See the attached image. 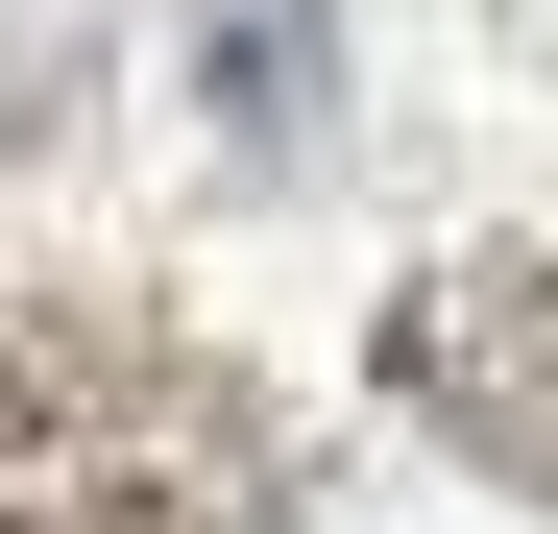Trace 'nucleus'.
I'll return each mask as SVG.
<instances>
[{
    "label": "nucleus",
    "instance_id": "obj_1",
    "mask_svg": "<svg viewBox=\"0 0 558 534\" xmlns=\"http://www.w3.org/2000/svg\"><path fill=\"white\" fill-rule=\"evenodd\" d=\"M0 534H292V413L219 340L0 292Z\"/></svg>",
    "mask_w": 558,
    "mask_h": 534
},
{
    "label": "nucleus",
    "instance_id": "obj_2",
    "mask_svg": "<svg viewBox=\"0 0 558 534\" xmlns=\"http://www.w3.org/2000/svg\"><path fill=\"white\" fill-rule=\"evenodd\" d=\"M389 413L437 462H486L510 510H558V243H437L389 292Z\"/></svg>",
    "mask_w": 558,
    "mask_h": 534
},
{
    "label": "nucleus",
    "instance_id": "obj_3",
    "mask_svg": "<svg viewBox=\"0 0 558 534\" xmlns=\"http://www.w3.org/2000/svg\"><path fill=\"white\" fill-rule=\"evenodd\" d=\"M195 73H219V146H243V170H292L316 98H340V25H316V0H195Z\"/></svg>",
    "mask_w": 558,
    "mask_h": 534
}]
</instances>
